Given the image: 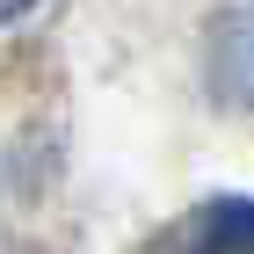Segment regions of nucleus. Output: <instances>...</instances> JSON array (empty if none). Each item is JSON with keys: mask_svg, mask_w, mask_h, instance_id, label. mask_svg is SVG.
Wrapping results in <instances>:
<instances>
[{"mask_svg": "<svg viewBox=\"0 0 254 254\" xmlns=\"http://www.w3.org/2000/svg\"><path fill=\"white\" fill-rule=\"evenodd\" d=\"M211 80L218 95L254 109V0H225L211 22Z\"/></svg>", "mask_w": 254, "mask_h": 254, "instance_id": "obj_1", "label": "nucleus"}, {"mask_svg": "<svg viewBox=\"0 0 254 254\" xmlns=\"http://www.w3.org/2000/svg\"><path fill=\"white\" fill-rule=\"evenodd\" d=\"M37 0H0V22H15V15H29Z\"/></svg>", "mask_w": 254, "mask_h": 254, "instance_id": "obj_3", "label": "nucleus"}, {"mask_svg": "<svg viewBox=\"0 0 254 254\" xmlns=\"http://www.w3.org/2000/svg\"><path fill=\"white\" fill-rule=\"evenodd\" d=\"M175 254H254V203L247 196H218L189 218Z\"/></svg>", "mask_w": 254, "mask_h": 254, "instance_id": "obj_2", "label": "nucleus"}]
</instances>
